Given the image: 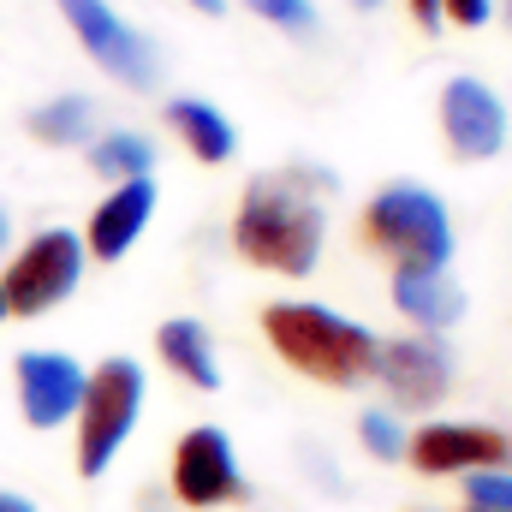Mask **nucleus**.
I'll list each match as a JSON object with an SVG mask.
<instances>
[{"instance_id": "f257e3e1", "label": "nucleus", "mask_w": 512, "mask_h": 512, "mask_svg": "<svg viewBox=\"0 0 512 512\" xmlns=\"http://www.w3.org/2000/svg\"><path fill=\"white\" fill-rule=\"evenodd\" d=\"M322 185L304 173H262L245 185L239 221H233V245L245 262L274 268V274H310L322 256Z\"/></svg>"}, {"instance_id": "f03ea898", "label": "nucleus", "mask_w": 512, "mask_h": 512, "mask_svg": "<svg viewBox=\"0 0 512 512\" xmlns=\"http://www.w3.org/2000/svg\"><path fill=\"white\" fill-rule=\"evenodd\" d=\"M262 328H268L274 352H280L292 370L316 376V382L364 387L376 376V346H382V340H376L364 322L334 316L328 304H268V310H262Z\"/></svg>"}, {"instance_id": "7ed1b4c3", "label": "nucleus", "mask_w": 512, "mask_h": 512, "mask_svg": "<svg viewBox=\"0 0 512 512\" xmlns=\"http://www.w3.org/2000/svg\"><path fill=\"white\" fill-rule=\"evenodd\" d=\"M143 405V370L131 358H108L84 370V399H78V477H102L114 453L131 441Z\"/></svg>"}, {"instance_id": "20e7f679", "label": "nucleus", "mask_w": 512, "mask_h": 512, "mask_svg": "<svg viewBox=\"0 0 512 512\" xmlns=\"http://www.w3.org/2000/svg\"><path fill=\"white\" fill-rule=\"evenodd\" d=\"M364 227H370V245L387 251L399 268H447V256H453L447 209L423 185H387V191H376V203L364 209Z\"/></svg>"}, {"instance_id": "39448f33", "label": "nucleus", "mask_w": 512, "mask_h": 512, "mask_svg": "<svg viewBox=\"0 0 512 512\" xmlns=\"http://www.w3.org/2000/svg\"><path fill=\"white\" fill-rule=\"evenodd\" d=\"M78 280H84V239L66 227H48L18 251V262L0 280L6 316H42V310L66 304L78 292Z\"/></svg>"}, {"instance_id": "423d86ee", "label": "nucleus", "mask_w": 512, "mask_h": 512, "mask_svg": "<svg viewBox=\"0 0 512 512\" xmlns=\"http://www.w3.org/2000/svg\"><path fill=\"white\" fill-rule=\"evenodd\" d=\"M54 6L66 12V24L78 30L84 54H90L108 78H120L126 90H149V84L161 78V60H155L149 36H143V30H131L108 0H54Z\"/></svg>"}, {"instance_id": "0eeeda50", "label": "nucleus", "mask_w": 512, "mask_h": 512, "mask_svg": "<svg viewBox=\"0 0 512 512\" xmlns=\"http://www.w3.org/2000/svg\"><path fill=\"white\" fill-rule=\"evenodd\" d=\"M173 495L185 507L209 512V507H227L245 495V477H239V453L221 429H191L173 453Z\"/></svg>"}, {"instance_id": "6e6552de", "label": "nucleus", "mask_w": 512, "mask_h": 512, "mask_svg": "<svg viewBox=\"0 0 512 512\" xmlns=\"http://www.w3.org/2000/svg\"><path fill=\"white\" fill-rule=\"evenodd\" d=\"M405 459L423 471V477H447V471H495L512 459V441L501 429H483V423H423L411 441H405Z\"/></svg>"}, {"instance_id": "1a4fd4ad", "label": "nucleus", "mask_w": 512, "mask_h": 512, "mask_svg": "<svg viewBox=\"0 0 512 512\" xmlns=\"http://www.w3.org/2000/svg\"><path fill=\"white\" fill-rule=\"evenodd\" d=\"M376 376L393 393V405L405 411H429L447 399L453 387V358L435 334H417V340H393V346H376Z\"/></svg>"}, {"instance_id": "9d476101", "label": "nucleus", "mask_w": 512, "mask_h": 512, "mask_svg": "<svg viewBox=\"0 0 512 512\" xmlns=\"http://www.w3.org/2000/svg\"><path fill=\"white\" fill-rule=\"evenodd\" d=\"M441 131H447L453 155L489 161V155L507 149V108H501V96H495L489 84H477V78H447V90H441Z\"/></svg>"}, {"instance_id": "9b49d317", "label": "nucleus", "mask_w": 512, "mask_h": 512, "mask_svg": "<svg viewBox=\"0 0 512 512\" xmlns=\"http://www.w3.org/2000/svg\"><path fill=\"white\" fill-rule=\"evenodd\" d=\"M18 405L30 417V429H60L66 417H78L84 399V370L66 352H24L18 358Z\"/></svg>"}, {"instance_id": "f8f14e48", "label": "nucleus", "mask_w": 512, "mask_h": 512, "mask_svg": "<svg viewBox=\"0 0 512 512\" xmlns=\"http://www.w3.org/2000/svg\"><path fill=\"white\" fill-rule=\"evenodd\" d=\"M149 215H155V185L149 179H126V185H114V197L96 209V221H90V239H84V251L102 256V262H120V256L137 245V233L149 227Z\"/></svg>"}, {"instance_id": "ddd939ff", "label": "nucleus", "mask_w": 512, "mask_h": 512, "mask_svg": "<svg viewBox=\"0 0 512 512\" xmlns=\"http://www.w3.org/2000/svg\"><path fill=\"white\" fill-rule=\"evenodd\" d=\"M393 304L417 328H447L465 316V286L447 268H393Z\"/></svg>"}, {"instance_id": "4468645a", "label": "nucleus", "mask_w": 512, "mask_h": 512, "mask_svg": "<svg viewBox=\"0 0 512 512\" xmlns=\"http://www.w3.org/2000/svg\"><path fill=\"white\" fill-rule=\"evenodd\" d=\"M155 346H161V364H167L173 376H185L191 387H209V393L221 387V364H215V346H209V328H203V322H191V316L161 322Z\"/></svg>"}, {"instance_id": "2eb2a0df", "label": "nucleus", "mask_w": 512, "mask_h": 512, "mask_svg": "<svg viewBox=\"0 0 512 512\" xmlns=\"http://www.w3.org/2000/svg\"><path fill=\"white\" fill-rule=\"evenodd\" d=\"M167 126L185 137V149L197 155V161H209V167H221V161H233V149H239V137L227 126V114L221 108H209V102H197V96H179V102H167Z\"/></svg>"}, {"instance_id": "dca6fc26", "label": "nucleus", "mask_w": 512, "mask_h": 512, "mask_svg": "<svg viewBox=\"0 0 512 512\" xmlns=\"http://www.w3.org/2000/svg\"><path fill=\"white\" fill-rule=\"evenodd\" d=\"M96 126V102L90 96H54L30 114V137L48 143V149H72V143H90Z\"/></svg>"}, {"instance_id": "f3484780", "label": "nucleus", "mask_w": 512, "mask_h": 512, "mask_svg": "<svg viewBox=\"0 0 512 512\" xmlns=\"http://www.w3.org/2000/svg\"><path fill=\"white\" fill-rule=\"evenodd\" d=\"M90 167L102 173V179H149V167H155V143L143 137V131H108V137H90Z\"/></svg>"}, {"instance_id": "a211bd4d", "label": "nucleus", "mask_w": 512, "mask_h": 512, "mask_svg": "<svg viewBox=\"0 0 512 512\" xmlns=\"http://www.w3.org/2000/svg\"><path fill=\"white\" fill-rule=\"evenodd\" d=\"M471 512H512V471H465Z\"/></svg>"}, {"instance_id": "6ab92c4d", "label": "nucleus", "mask_w": 512, "mask_h": 512, "mask_svg": "<svg viewBox=\"0 0 512 512\" xmlns=\"http://www.w3.org/2000/svg\"><path fill=\"white\" fill-rule=\"evenodd\" d=\"M245 6H251L256 18L292 30V36H310V30H316V6H310V0H245Z\"/></svg>"}, {"instance_id": "aec40b11", "label": "nucleus", "mask_w": 512, "mask_h": 512, "mask_svg": "<svg viewBox=\"0 0 512 512\" xmlns=\"http://www.w3.org/2000/svg\"><path fill=\"white\" fill-rule=\"evenodd\" d=\"M358 435H364V447H370L376 459H399V453H405V435H399V423H393L387 411H364V417H358Z\"/></svg>"}, {"instance_id": "412c9836", "label": "nucleus", "mask_w": 512, "mask_h": 512, "mask_svg": "<svg viewBox=\"0 0 512 512\" xmlns=\"http://www.w3.org/2000/svg\"><path fill=\"white\" fill-rule=\"evenodd\" d=\"M489 12H495L489 0H441V18H453V24H471V30H477V24H489Z\"/></svg>"}, {"instance_id": "4be33fe9", "label": "nucleus", "mask_w": 512, "mask_h": 512, "mask_svg": "<svg viewBox=\"0 0 512 512\" xmlns=\"http://www.w3.org/2000/svg\"><path fill=\"white\" fill-rule=\"evenodd\" d=\"M411 12H417V24H423V30H435V24H441V0H411Z\"/></svg>"}, {"instance_id": "5701e85b", "label": "nucleus", "mask_w": 512, "mask_h": 512, "mask_svg": "<svg viewBox=\"0 0 512 512\" xmlns=\"http://www.w3.org/2000/svg\"><path fill=\"white\" fill-rule=\"evenodd\" d=\"M0 512H36V507H30L24 495H6V489H0Z\"/></svg>"}, {"instance_id": "b1692460", "label": "nucleus", "mask_w": 512, "mask_h": 512, "mask_svg": "<svg viewBox=\"0 0 512 512\" xmlns=\"http://www.w3.org/2000/svg\"><path fill=\"white\" fill-rule=\"evenodd\" d=\"M191 6H197V12H209V18H215V12H227V0H191Z\"/></svg>"}, {"instance_id": "393cba45", "label": "nucleus", "mask_w": 512, "mask_h": 512, "mask_svg": "<svg viewBox=\"0 0 512 512\" xmlns=\"http://www.w3.org/2000/svg\"><path fill=\"white\" fill-rule=\"evenodd\" d=\"M6 233H12V227H6V209H0V251H6Z\"/></svg>"}, {"instance_id": "a878e982", "label": "nucleus", "mask_w": 512, "mask_h": 512, "mask_svg": "<svg viewBox=\"0 0 512 512\" xmlns=\"http://www.w3.org/2000/svg\"><path fill=\"white\" fill-rule=\"evenodd\" d=\"M358 6H382V0H358Z\"/></svg>"}, {"instance_id": "bb28decb", "label": "nucleus", "mask_w": 512, "mask_h": 512, "mask_svg": "<svg viewBox=\"0 0 512 512\" xmlns=\"http://www.w3.org/2000/svg\"><path fill=\"white\" fill-rule=\"evenodd\" d=\"M0 322H6V298H0Z\"/></svg>"}, {"instance_id": "cd10ccee", "label": "nucleus", "mask_w": 512, "mask_h": 512, "mask_svg": "<svg viewBox=\"0 0 512 512\" xmlns=\"http://www.w3.org/2000/svg\"><path fill=\"white\" fill-rule=\"evenodd\" d=\"M507 24H512V0H507Z\"/></svg>"}]
</instances>
